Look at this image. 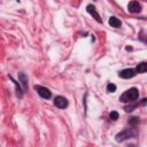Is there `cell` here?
<instances>
[{"instance_id": "cell-1", "label": "cell", "mask_w": 147, "mask_h": 147, "mask_svg": "<svg viewBox=\"0 0 147 147\" xmlns=\"http://www.w3.org/2000/svg\"><path fill=\"white\" fill-rule=\"evenodd\" d=\"M138 96H139V91H138V88L131 87V88H129L127 91H125V92L121 95L119 101H122V102H132V101H136V100L138 99Z\"/></svg>"}, {"instance_id": "cell-2", "label": "cell", "mask_w": 147, "mask_h": 147, "mask_svg": "<svg viewBox=\"0 0 147 147\" xmlns=\"http://www.w3.org/2000/svg\"><path fill=\"white\" fill-rule=\"evenodd\" d=\"M136 136H137V132H136L134 130H132V129H125V130L121 131L119 133H117V134L115 136V139H116V141L122 142V141H124V140H126V139L134 138Z\"/></svg>"}, {"instance_id": "cell-3", "label": "cell", "mask_w": 147, "mask_h": 147, "mask_svg": "<svg viewBox=\"0 0 147 147\" xmlns=\"http://www.w3.org/2000/svg\"><path fill=\"white\" fill-rule=\"evenodd\" d=\"M34 90L38 92V94L42 99H49L52 96V92L47 87H44V86H40V85H36L34 86Z\"/></svg>"}, {"instance_id": "cell-4", "label": "cell", "mask_w": 147, "mask_h": 147, "mask_svg": "<svg viewBox=\"0 0 147 147\" xmlns=\"http://www.w3.org/2000/svg\"><path fill=\"white\" fill-rule=\"evenodd\" d=\"M127 10H129L130 13H132V14H138V13L141 11V5H140L138 1L132 0V1H130L129 5H127Z\"/></svg>"}, {"instance_id": "cell-5", "label": "cell", "mask_w": 147, "mask_h": 147, "mask_svg": "<svg viewBox=\"0 0 147 147\" xmlns=\"http://www.w3.org/2000/svg\"><path fill=\"white\" fill-rule=\"evenodd\" d=\"M86 10H87V13H88L93 18H95V21H96V22L102 23V20H101V17H100V15H99V13H98L96 8H95L93 5H88V6L86 7Z\"/></svg>"}, {"instance_id": "cell-6", "label": "cell", "mask_w": 147, "mask_h": 147, "mask_svg": "<svg viewBox=\"0 0 147 147\" xmlns=\"http://www.w3.org/2000/svg\"><path fill=\"white\" fill-rule=\"evenodd\" d=\"M136 74H137V70H136V69H131V68H129V69H124V70L119 71L118 76H119L121 78L129 79V78L134 77V76H136Z\"/></svg>"}, {"instance_id": "cell-7", "label": "cell", "mask_w": 147, "mask_h": 147, "mask_svg": "<svg viewBox=\"0 0 147 147\" xmlns=\"http://www.w3.org/2000/svg\"><path fill=\"white\" fill-rule=\"evenodd\" d=\"M54 105H55L57 108L63 109V108H67V107H68V100H67L64 96L59 95V96H55V99H54Z\"/></svg>"}, {"instance_id": "cell-8", "label": "cell", "mask_w": 147, "mask_h": 147, "mask_svg": "<svg viewBox=\"0 0 147 147\" xmlns=\"http://www.w3.org/2000/svg\"><path fill=\"white\" fill-rule=\"evenodd\" d=\"M108 23H109V25L113 26V28H119L121 24H122L121 21H119L117 17H115V16H110L109 20H108Z\"/></svg>"}, {"instance_id": "cell-9", "label": "cell", "mask_w": 147, "mask_h": 147, "mask_svg": "<svg viewBox=\"0 0 147 147\" xmlns=\"http://www.w3.org/2000/svg\"><path fill=\"white\" fill-rule=\"evenodd\" d=\"M18 80H20L21 84L23 85L24 90H26V88H28V77H26V75H25L24 72H20V74H18Z\"/></svg>"}, {"instance_id": "cell-10", "label": "cell", "mask_w": 147, "mask_h": 147, "mask_svg": "<svg viewBox=\"0 0 147 147\" xmlns=\"http://www.w3.org/2000/svg\"><path fill=\"white\" fill-rule=\"evenodd\" d=\"M136 70H137V72H139V74L146 72V71H147V62H141V63H139V64L137 65Z\"/></svg>"}, {"instance_id": "cell-11", "label": "cell", "mask_w": 147, "mask_h": 147, "mask_svg": "<svg viewBox=\"0 0 147 147\" xmlns=\"http://www.w3.org/2000/svg\"><path fill=\"white\" fill-rule=\"evenodd\" d=\"M9 78H10V80H11V82L15 84V86H16V92H17V95H18L20 98H22V96H23V91L21 90V87H20V84H18L16 80H14V79H13V77H9Z\"/></svg>"}, {"instance_id": "cell-12", "label": "cell", "mask_w": 147, "mask_h": 147, "mask_svg": "<svg viewBox=\"0 0 147 147\" xmlns=\"http://www.w3.org/2000/svg\"><path fill=\"white\" fill-rule=\"evenodd\" d=\"M139 117H131L130 119H129V124H131L132 126H136L137 124H139Z\"/></svg>"}, {"instance_id": "cell-13", "label": "cell", "mask_w": 147, "mask_h": 147, "mask_svg": "<svg viewBox=\"0 0 147 147\" xmlns=\"http://www.w3.org/2000/svg\"><path fill=\"white\" fill-rule=\"evenodd\" d=\"M107 90H108V92H110V93H114L115 91H116V85H114V84H108L107 85Z\"/></svg>"}, {"instance_id": "cell-14", "label": "cell", "mask_w": 147, "mask_h": 147, "mask_svg": "<svg viewBox=\"0 0 147 147\" xmlns=\"http://www.w3.org/2000/svg\"><path fill=\"white\" fill-rule=\"evenodd\" d=\"M110 119H113V121L118 119V113L117 111H111L110 113Z\"/></svg>"}, {"instance_id": "cell-15", "label": "cell", "mask_w": 147, "mask_h": 147, "mask_svg": "<svg viewBox=\"0 0 147 147\" xmlns=\"http://www.w3.org/2000/svg\"><path fill=\"white\" fill-rule=\"evenodd\" d=\"M140 105H147V99H144V100H141Z\"/></svg>"}, {"instance_id": "cell-16", "label": "cell", "mask_w": 147, "mask_h": 147, "mask_svg": "<svg viewBox=\"0 0 147 147\" xmlns=\"http://www.w3.org/2000/svg\"><path fill=\"white\" fill-rule=\"evenodd\" d=\"M16 1H17V2H20V0H16Z\"/></svg>"}]
</instances>
